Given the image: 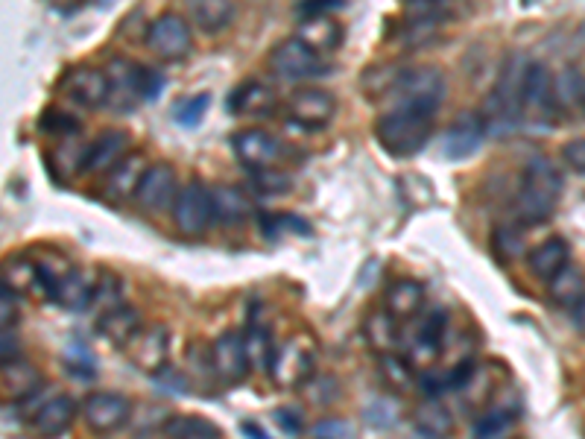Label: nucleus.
<instances>
[{"label":"nucleus","mask_w":585,"mask_h":439,"mask_svg":"<svg viewBox=\"0 0 585 439\" xmlns=\"http://www.w3.org/2000/svg\"><path fill=\"white\" fill-rule=\"evenodd\" d=\"M94 293H97V287H91L82 273H71L68 279L62 281V287H59V293H56V302L65 308V311H82V308H88L91 302H94Z\"/></svg>","instance_id":"36"},{"label":"nucleus","mask_w":585,"mask_h":439,"mask_svg":"<svg viewBox=\"0 0 585 439\" xmlns=\"http://www.w3.org/2000/svg\"><path fill=\"white\" fill-rule=\"evenodd\" d=\"M343 0H305L302 15H328L331 9H340Z\"/></svg>","instance_id":"49"},{"label":"nucleus","mask_w":585,"mask_h":439,"mask_svg":"<svg viewBox=\"0 0 585 439\" xmlns=\"http://www.w3.org/2000/svg\"><path fill=\"white\" fill-rule=\"evenodd\" d=\"M141 328H144L141 325V314L135 308H129V305H117L112 311H103L100 320H97V331L109 343H115V346H129L138 337Z\"/></svg>","instance_id":"23"},{"label":"nucleus","mask_w":585,"mask_h":439,"mask_svg":"<svg viewBox=\"0 0 585 439\" xmlns=\"http://www.w3.org/2000/svg\"><path fill=\"white\" fill-rule=\"evenodd\" d=\"M518 422V410L512 407H504V410H489L483 419H477L474 425V439H504L515 428Z\"/></svg>","instance_id":"38"},{"label":"nucleus","mask_w":585,"mask_h":439,"mask_svg":"<svg viewBox=\"0 0 585 439\" xmlns=\"http://www.w3.org/2000/svg\"><path fill=\"white\" fill-rule=\"evenodd\" d=\"M211 355H214L217 378L226 381V384H240L249 375V369H252V360H249V352H246V340L237 331L220 334L211 343Z\"/></svg>","instance_id":"15"},{"label":"nucleus","mask_w":585,"mask_h":439,"mask_svg":"<svg viewBox=\"0 0 585 439\" xmlns=\"http://www.w3.org/2000/svg\"><path fill=\"white\" fill-rule=\"evenodd\" d=\"M445 322H448V317L442 311H430L428 317L422 320L419 331H416V352L419 355H425V358L439 355L442 340H445Z\"/></svg>","instance_id":"37"},{"label":"nucleus","mask_w":585,"mask_h":439,"mask_svg":"<svg viewBox=\"0 0 585 439\" xmlns=\"http://www.w3.org/2000/svg\"><path fill=\"white\" fill-rule=\"evenodd\" d=\"M527 65L521 56H509L507 65L501 68L498 82L486 100V112L483 118L495 129V132H509L518 118L524 115V77H527Z\"/></svg>","instance_id":"3"},{"label":"nucleus","mask_w":585,"mask_h":439,"mask_svg":"<svg viewBox=\"0 0 585 439\" xmlns=\"http://www.w3.org/2000/svg\"><path fill=\"white\" fill-rule=\"evenodd\" d=\"M41 126H44V132H53V135H74V132H79V120L59 112V109H50L41 118Z\"/></svg>","instance_id":"43"},{"label":"nucleus","mask_w":585,"mask_h":439,"mask_svg":"<svg viewBox=\"0 0 585 439\" xmlns=\"http://www.w3.org/2000/svg\"><path fill=\"white\" fill-rule=\"evenodd\" d=\"M208 103H211V97L208 94H196V97H188V100H182L176 109H173V118L179 120L182 126H196L202 115L208 112Z\"/></svg>","instance_id":"41"},{"label":"nucleus","mask_w":585,"mask_h":439,"mask_svg":"<svg viewBox=\"0 0 585 439\" xmlns=\"http://www.w3.org/2000/svg\"><path fill=\"white\" fill-rule=\"evenodd\" d=\"M313 366H316V349L308 337H293L290 343L281 346V352H275L273 375L281 387H293V384H302L313 375Z\"/></svg>","instance_id":"11"},{"label":"nucleus","mask_w":585,"mask_h":439,"mask_svg":"<svg viewBox=\"0 0 585 439\" xmlns=\"http://www.w3.org/2000/svg\"><path fill=\"white\" fill-rule=\"evenodd\" d=\"M413 428L425 439H451V434H454V416L439 401H422L413 410Z\"/></svg>","instance_id":"28"},{"label":"nucleus","mask_w":585,"mask_h":439,"mask_svg":"<svg viewBox=\"0 0 585 439\" xmlns=\"http://www.w3.org/2000/svg\"><path fill=\"white\" fill-rule=\"evenodd\" d=\"M12 287H6L3 284V290H0V322H3V331H9L15 320H18V308H15V299H12Z\"/></svg>","instance_id":"46"},{"label":"nucleus","mask_w":585,"mask_h":439,"mask_svg":"<svg viewBox=\"0 0 585 439\" xmlns=\"http://www.w3.org/2000/svg\"><path fill=\"white\" fill-rule=\"evenodd\" d=\"M492 243H495V252H498V258L501 261H512V258H518L521 252H524V240H521V232L518 229H512V226H498L495 229V235H492Z\"/></svg>","instance_id":"40"},{"label":"nucleus","mask_w":585,"mask_h":439,"mask_svg":"<svg viewBox=\"0 0 585 439\" xmlns=\"http://www.w3.org/2000/svg\"><path fill=\"white\" fill-rule=\"evenodd\" d=\"M179 197V188H176V170L164 161L150 164L144 182L138 185V194L135 202L144 208V211H161L167 205H173Z\"/></svg>","instance_id":"16"},{"label":"nucleus","mask_w":585,"mask_h":439,"mask_svg":"<svg viewBox=\"0 0 585 439\" xmlns=\"http://www.w3.org/2000/svg\"><path fill=\"white\" fill-rule=\"evenodd\" d=\"M147 47L156 53L158 59L179 62V59H185L194 50V30H191V24L182 15L164 12V15H158L156 21L150 24V30H147Z\"/></svg>","instance_id":"9"},{"label":"nucleus","mask_w":585,"mask_h":439,"mask_svg":"<svg viewBox=\"0 0 585 439\" xmlns=\"http://www.w3.org/2000/svg\"><path fill=\"white\" fill-rule=\"evenodd\" d=\"M243 340H246V352H249L252 366H258L261 372H267V375H270L275 363V352H273V337H270L267 325L258 320V317H252L249 328H246V334H243Z\"/></svg>","instance_id":"33"},{"label":"nucleus","mask_w":585,"mask_h":439,"mask_svg":"<svg viewBox=\"0 0 585 439\" xmlns=\"http://www.w3.org/2000/svg\"><path fill=\"white\" fill-rule=\"evenodd\" d=\"M562 159H565V164H568L571 170H577V173H583L585 176V138L568 141V144L562 147Z\"/></svg>","instance_id":"45"},{"label":"nucleus","mask_w":585,"mask_h":439,"mask_svg":"<svg viewBox=\"0 0 585 439\" xmlns=\"http://www.w3.org/2000/svg\"><path fill=\"white\" fill-rule=\"evenodd\" d=\"M390 311L384 314H369V320L363 322V334L369 340L372 349H378L381 355H392V349L398 346V325Z\"/></svg>","instance_id":"34"},{"label":"nucleus","mask_w":585,"mask_h":439,"mask_svg":"<svg viewBox=\"0 0 585 439\" xmlns=\"http://www.w3.org/2000/svg\"><path fill=\"white\" fill-rule=\"evenodd\" d=\"M571 264V249L562 238H547L527 255V267L536 279L553 281Z\"/></svg>","instance_id":"22"},{"label":"nucleus","mask_w":585,"mask_h":439,"mask_svg":"<svg viewBox=\"0 0 585 439\" xmlns=\"http://www.w3.org/2000/svg\"><path fill=\"white\" fill-rule=\"evenodd\" d=\"M550 106H553V80L542 62H530L524 77V112L547 115Z\"/></svg>","instance_id":"30"},{"label":"nucleus","mask_w":585,"mask_h":439,"mask_svg":"<svg viewBox=\"0 0 585 439\" xmlns=\"http://www.w3.org/2000/svg\"><path fill=\"white\" fill-rule=\"evenodd\" d=\"M65 94L85 106V109H100V106H109L112 100V80H109V71H100V68H91V65H82L74 68L68 77H65Z\"/></svg>","instance_id":"14"},{"label":"nucleus","mask_w":585,"mask_h":439,"mask_svg":"<svg viewBox=\"0 0 585 439\" xmlns=\"http://www.w3.org/2000/svg\"><path fill=\"white\" fill-rule=\"evenodd\" d=\"M129 358L135 366H141L144 372L158 375L167 366V352H170V337L164 325H153V328H141L138 337L126 346Z\"/></svg>","instance_id":"17"},{"label":"nucleus","mask_w":585,"mask_h":439,"mask_svg":"<svg viewBox=\"0 0 585 439\" xmlns=\"http://www.w3.org/2000/svg\"><path fill=\"white\" fill-rule=\"evenodd\" d=\"M167 439H220V428L205 416H173L164 425Z\"/></svg>","instance_id":"35"},{"label":"nucleus","mask_w":585,"mask_h":439,"mask_svg":"<svg viewBox=\"0 0 585 439\" xmlns=\"http://www.w3.org/2000/svg\"><path fill=\"white\" fill-rule=\"evenodd\" d=\"M583 109H585V94H583Z\"/></svg>","instance_id":"53"},{"label":"nucleus","mask_w":585,"mask_h":439,"mask_svg":"<svg viewBox=\"0 0 585 439\" xmlns=\"http://www.w3.org/2000/svg\"><path fill=\"white\" fill-rule=\"evenodd\" d=\"M445 97V77L439 68L419 65L404 74H398L392 82V106H416L436 112Z\"/></svg>","instance_id":"5"},{"label":"nucleus","mask_w":585,"mask_h":439,"mask_svg":"<svg viewBox=\"0 0 585 439\" xmlns=\"http://www.w3.org/2000/svg\"><path fill=\"white\" fill-rule=\"evenodd\" d=\"M132 413V401L120 393H109V390H100V393H91L88 399L82 401V416L88 422L91 431L97 434H112L120 425H126Z\"/></svg>","instance_id":"12"},{"label":"nucleus","mask_w":585,"mask_h":439,"mask_svg":"<svg viewBox=\"0 0 585 439\" xmlns=\"http://www.w3.org/2000/svg\"><path fill=\"white\" fill-rule=\"evenodd\" d=\"M275 422L284 428V434H287V437H299V434H302V416H299V413H293V407H281V410H275Z\"/></svg>","instance_id":"47"},{"label":"nucleus","mask_w":585,"mask_h":439,"mask_svg":"<svg viewBox=\"0 0 585 439\" xmlns=\"http://www.w3.org/2000/svg\"><path fill=\"white\" fill-rule=\"evenodd\" d=\"M322 59L325 56L316 53L302 39H284L270 50V71H273L278 80L287 82L311 80V77L325 71V62Z\"/></svg>","instance_id":"8"},{"label":"nucleus","mask_w":585,"mask_h":439,"mask_svg":"<svg viewBox=\"0 0 585 439\" xmlns=\"http://www.w3.org/2000/svg\"><path fill=\"white\" fill-rule=\"evenodd\" d=\"M211 200H214V223L220 226H240L252 211L246 191L237 185H217L211 191Z\"/></svg>","instance_id":"25"},{"label":"nucleus","mask_w":585,"mask_h":439,"mask_svg":"<svg viewBox=\"0 0 585 439\" xmlns=\"http://www.w3.org/2000/svg\"><path fill=\"white\" fill-rule=\"evenodd\" d=\"M425 305V287L413 279L392 281L387 290V311L395 320H413Z\"/></svg>","instance_id":"27"},{"label":"nucleus","mask_w":585,"mask_h":439,"mask_svg":"<svg viewBox=\"0 0 585 439\" xmlns=\"http://www.w3.org/2000/svg\"><path fill=\"white\" fill-rule=\"evenodd\" d=\"M486 129H489V123H486L483 115H474V112L460 115L448 126V132L442 138L445 156L448 159H466V156H471L480 147V141L486 138Z\"/></svg>","instance_id":"18"},{"label":"nucleus","mask_w":585,"mask_h":439,"mask_svg":"<svg viewBox=\"0 0 585 439\" xmlns=\"http://www.w3.org/2000/svg\"><path fill=\"white\" fill-rule=\"evenodd\" d=\"M574 322H577V328H580V331L585 334V302L574 308Z\"/></svg>","instance_id":"52"},{"label":"nucleus","mask_w":585,"mask_h":439,"mask_svg":"<svg viewBox=\"0 0 585 439\" xmlns=\"http://www.w3.org/2000/svg\"><path fill=\"white\" fill-rule=\"evenodd\" d=\"M547 287H550V299L556 305H562V308H571L574 311L577 305L585 302V276L574 264H568L556 279L547 281Z\"/></svg>","instance_id":"31"},{"label":"nucleus","mask_w":585,"mask_h":439,"mask_svg":"<svg viewBox=\"0 0 585 439\" xmlns=\"http://www.w3.org/2000/svg\"><path fill=\"white\" fill-rule=\"evenodd\" d=\"M252 185L261 191V194H284L287 188H290V179L278 170V167H273V170H255L252 173Z\"/></svg>","instance_id":"42"},{"label":"nucleus","mask_w":585,"mask_h":439,"mask_svg":"<svg viewBox=\"0 0 585 439\" xmlns=\"http://www.w3.org/2000/svg\"><path fill=\"white\" fill-rule=\"evenodd\" d=\"M188 12H191L194 27L214 36L232 24L234 3L232 0H188Z\"/></svg>","instance_id":"29"},{"label":"nucleus","mask_w":585,"mask_h":439,"mask_svg":"<svg viewBox=\"0 0 585 439\" xmlns=\"http://www.w3.org/2000/svg\"><path fill=\"white\" fill-rule=\"evenodd\" d=\"M316 437L319 439H349L351 437L349 422H337V419L319 422V425H316Z\"/></svg>","instance_id":"48"},{"label":"nucleus","mask_w":585,"mask_h":439,"mask_svg":"<svg viewBox=\"0 0 585 439\" xmlns=\"http://www.w3.org/2000/svg\"><path fill=\"white\" fill-rule=\"evenodd\" d=\"M106 71H109V80H112V100L109 103H115L117 112H129L141 100H156L161 88H164L158 71L135 65V62H126V59H115Z\"/></svg>","instance_id":"4"},{"label":"nucleus","mask_w":585,"mask_h":439,"mask_svg":"<svg viewBox=\"0 0 585 439\" xmlns=\"http://www.w3.org/2000/svg\"><path fill=\"white\" fill-rule=\"evenodd\" d=\"M296 39H302L316 53H334L343 44V24L328 12V15H302Z\"/></svg>","instance_id":"19"},{"label":"nucleus","mask_w":585,"mask_h":439,"mask_svg":"<svg viewBox=\"0 0 585 439\" xmlns=\"http://www.w3.org/2000/svg\"><path fill=\"white\" fill-rule=\"evenodd\" d=\"M3 284L12 287V290H21V293H30V296H41V299H44L39 261H30V258H9L6 267H3Z\"/></svg>","instance_id":"32"},{"label":"nucleus","mask_w":585,"mask_h":439,"mask_svg":"<svg viewBox=\"0 0 585 439\" xmlns=\"http://www.w3.org/2000/svg\"><path fill=\"white\" fill-rule=\"evenodd\" d=\"M232 150L234 159L240 161L243 167H249L252 173L255 170H273L290 156L287 153L290 147L267 129H240V132H234Z\"/></svg>","instance_id":"6"},{"label":"nucleus","mask_w":585,"mask_h":439,"mask_svg":"<svg viewBox=\"0 0 585 439\" xmlns=\"http://www.w3.org/2000/svg\"><path fill=\"white\" fill-rule=\"evenodd\" d=\"M129 147H132L129 132H123V129H109V132L97 135V138L85 147L82 161H79V170H85V173H91V176H97V173L106 176L112 167H117L120 161L129 156Z\"/></svg>","instance_id":"13"},{"label":"nucleus","mask_w":585,"mask_h":439,"mask_svg":"<svg viewBox=\"0 0 585 439\" xmlns=\"http://www.w3.org/2000/svg\"><path fill=\"white\" fill-rule=\"evenodd\" d=\"M240 431H243V437L246 439H273L270 434H264V428H261L258 422H243Z\"/></svg>","instance_id":"51"},{"label":"nucleus","mask_w":585,"mask_h":439,"mask_svg":"<svg viewBox=\"0 0 585 439\" xmlns=\"http://www.w3.org/2000/svg\"><path fill=\"white\" fill-rule=\"evenodd\" d=\"M585 82L574 68H565L556 80H553V106L559 109H571V106H583Z\"/></svg>","instance_id":"39"},{"label":"nucleus","mask_w":585,"mask_h":439,"mask_svg":"<svg viewBox=\"0 0 585 439\" xmlns=\"http://www.w3.org/2000/svg\"><path fill=\"white\" fill-rule=\"evenodd\" d=\"M74 416H77V404L74 399H68V396H53V399L41 401L39 410L33 413V431L39 434V437H62L68 428H71V422H74Z\"/></svg>","instance_id":"21"},{"label":"nucleus","mask_w":585,"mask_h":439,"mask_svg":"<svg viewBox=\"0 0 585 439\" xmlns=\"http://www.w3.org/2000/svg\"><path fill=\"white\" fill-rule=\"evenodd\" d=\"M562 197V176L556 164L545 156L527 161L521 173V185L515 194V208L524 223H545L547 217L556 211Z\"/></svg>","instance_id":"2"},{"label":"nucleus","mask_w":585,"mask_h":439,"mask_svg":"<svg viewBox=\"0 0 585 439\" xmlns=\"http://www.w3.org/2000/svg\"><path fill=\"white\" fill-rule=\"evenodd\" d=\"M15 358H18V340H15L12 331H3V363Z\"/></svg>","instance_id":"50"},{"label":"nucleus","mask_w":585,"mask_h":439,"mask_svg":"<svg viewBox=\"0 0 585 439\" xmlns=\"http://www.w3.org/2000/svg\"><path fill=\"white\" fill-rule=\"evenodd\" d=\"M287 112H290L293 123H299L305 129H322L337 115V97L319 85H305V88H296L290 94Z\"/></svg>","instance_id":"10"},{"label":"nucleus","mask_w":585,"mask_h":439,"mask_svg":"<svg viewBox=\"0 0 585 439\" xmlns=\"http://www.w3.org/2000/svg\"><path fill=\"white\" fill-rule=\"evenodd\" d=\"M381 369H384L387 381L395 384V387H407V384H410V378H413L410 366H407L401 358H395V355H384V358H381Z\"/></svg>","instance_id":"44"},{"label":"nucleus","mask_w":585,"mask_h":439,"mask_svg":"<svg viewBox=\"0 0 585 439\" xmlns=\"http://www.w3.org/2000/svg\"><path fill=\"white\" fill-rule=\"evenodd\" d=\"M275 109V91L258 80L240 82L229 97V112L234 115H267Z\"/></svg>","instance_id":"24"},{"label":"nucleus","mask_w":585,"mask_h":439,"mask_svg":"<svg viewBox=\"0 0 585 439\" xmlns=\"http://www.w3.org/2000/svg\"><path fill=\"white\" fill-rule=\"evenodd\" d=\"M436 112L416 106H392L387 115L375 120L378 144L395 159H413L428 147Z\"/></svg>","instance_id":"1"},{"label":"nucleus","mask_w":585,"mask_h":439,"mask_svg":"<svg viewBox=\"0 0 585 439\" xmlns=\"http://www.w3.org/2000/svg\"><path fill=\"white\" fill-rule=\"evenodd\" d=\"M147 170H150V164H147V159L141 153H129L117 167H112L106 173V194L112 200H129V197L135 200L138 185L144 182Z\"/></svg>","instance_id":"20"},{"label":"nucleus","mask_w":585,"mask_h":439,"mask_svg":"<svg viewBox=\"0 0 585 439\" xmlns=\"http://www.w3.org/2000/svg\"><path fill=\"white\" fill-rule=\"evenodd\" d=\"M39 387H41L39 369H36L33 363H27V360L21 358L3 363V396H6V399H9V396L18 401L33 399Z\"/></svg>","instance_id":"26"},{"label":"nucleus","mask_w":585,"mask_h":439,"mask_svg":"<svg viewBox=\"0 0 585 439\" xmlns=\"http://www.w3.org/2000/svg\"><path fill=\"white\" fill-rule=\"evenodd\" d=\"M214 223V200L211 191L202 182H188L179 188V197L173 202V226L185 238H199Z\"/></svg>","instance_id":"7"}]
</instances>
